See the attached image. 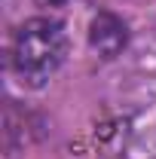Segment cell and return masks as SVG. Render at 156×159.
I'll return each instance as SVG.
<instances>
[{"mask_svg":"<svg viewBox=\"0 0 156 159\" xmlns=\"http://www.w3.org/2000/svg\"><path fill=\"white\" fill-rule=\"evenodd\" d=\"M40 6H61V3H64V0H37Z\"/></svg>","mask_w":156,"mask_h":159,"instance_id":"obj_3","label":"cell"},{"mask_svg":"<svg viewBox=\"0 0 156 159\" xmlns=\"http://www.w3.org/2000/svg\"><path fill=\"white\" fill-rule=\"evenodd\" d=\"M67 37L55 19H28L12 37V70L28 86H43L64 61Z\"/></svg>","mask_w":156,"mask_h":159,"instance_id":"obj_1","label":"cell"},{"mask_svg":"<svg viewBox=\"0 0 156 159\" xmlns=\"http://www.w3.org/2000/svg\"><path fill=\"white\" fill-rule=\"evenodd\" d=\"M89 46L101 58H117L129 46V28L126 21L117 19L113 12H98L89 25Z\"/></svg>","mask_w":156,"mask_h":159,"instance_id":"obj_2","label":"cell"}]
</instances>
